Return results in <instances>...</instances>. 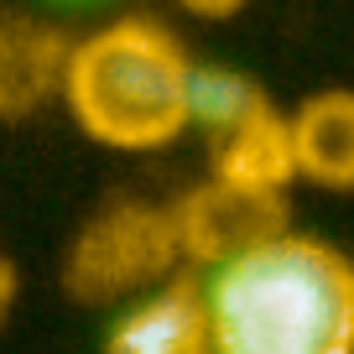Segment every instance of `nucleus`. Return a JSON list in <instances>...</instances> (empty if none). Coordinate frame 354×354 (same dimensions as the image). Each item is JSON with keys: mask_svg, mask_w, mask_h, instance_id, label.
Masks as SVG:
<instances>
[{"mask_svg": "<svg viewBox=\"0 0 354 354\" xmlns=\"http://www.w3.org/2000/svg\"><path fill=\"white\" fill-rule=\"evenodd\" d=\"M203 318L214 354H354V261L271 230L214 261Z\"/></svg>", "mask_w": 354, "mask_h": 354, "instance_id": "f257e3e1", "label": "nucleus"}, {"mask_svg": "<svg viewBox=\"0 0 354 354\" xmlns=\"http://www.w3.org/2000/svg\"><path fill=\"white\" fill-rule=\"evenodd\" d=\"M188 11H198V16H230V11H240L245 0H183Z\"/></svg>", "mask_w": 354, "mask_h": 354, "instance_id": "6e6552de", "label": "nucleus"}, {"mask_svg": "<svg viewBox=\"0 0 354 354\" xmlns=\"http://www.w3.org/2000/svg\"><path fill=\"white\" fill-rule=\"evenodd\" d=\"M11 297H16V271L6 261H0V318H6V308H11Z\"/></svg>", "mask_w": 354, "mask_h": 354, "instance_id": "1a4fd4ad", "label": "nucleus"}, {"mask_svg": "<svg viewBox=\"0 0 354 354\" xmlns=\"http://www.w3.org/2000/svg\"><path fill=\"white\" fill-rule=\"evenodd\" d=\"M177 250H183L177 219L151 209H115L78 234L68 255V292L84 302L131 297L162 277Z\"/></svg>", "mask_w": 354, "mask_h": 354, "instance_id": "7ed1b4c3", "label": "nucleus"}, {"mask_svg": "<svg viewBox=\"0 0 354 354\" xmlns=\"http://www.w3.org/2000/svg\"><path fill=\"white\" fill-rule=\"evenodd\" d=\"M68 53H57L37 32H6L0 37V110H26L47 94V84H63Z\"/></svg>", "mask_w": 354, "mask_h": 354, "instance_id": "0eeeda50", "label": "nucleus"}, {"mask_svg": "<svg viewBox=\"0 0 354 354\" xmlns=\"http://www.w3.org/2000/svg\"><path fill=\"white\" fill-rule=\"evenodd\" d=\"M188 53L156 21H115L63 63V100L100 146L151 151L188 131Z\"/></svg>", "mask_w": 354, "mask_h": 354, "instance_id": "f03ea898", "label": "nucleus"}, {"mask_svg": "<svg viewBox=\"0 0 354 354\" xmlns=\"http://www.w3.org/2000/svg\"><path fill=\"white\" fill-rule=\"evenodd\" d=\"M297 177L323 188H354V94H313L287 120Z\"/></svg>", "mask_w": 354, "mask_h": 354, "instance_id": "39448f33", "label": "nucleus"}, {"mask_svg": "<svg viewBox=\"0 0 354 354\" xmlns=\"http://www.w3.org/2000/svg\"><path fill=\"white\" fill-rule=\"evenodd\" d=\"M104 354H214L203 292L183 281L141 292L104 333Z\"/></svg>", "mask_w": 354, "mask_h": 354, "instance_id": "20e7f679", "label": "nucleus"}, {"mask_svg": "<svg viewBox=\"0 0 354 354\" xmlns=\"http://www.w3.org/2000/svg\"><path fill=\"white\" fill-rule=\"evenodd\" d=\"M261 115H271V104L255 88V78L234 73V68H219V63H193V73H188V125H203L214 141H224V136L245 131Z\"/></svg>", "mask_w": 354, "mask_h": 354, "instance_id": "423d86ee", "label": "nucleus"}]
</instances>
